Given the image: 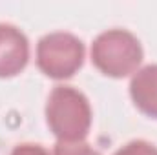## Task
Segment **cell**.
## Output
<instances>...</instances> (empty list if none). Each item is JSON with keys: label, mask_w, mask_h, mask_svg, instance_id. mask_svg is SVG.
I'll list each match as a JSON object with an SVG mask.
<instances>
[{"label": "cell", "mask_w": 157, "mask_h": 155, "mask_svg": "<svg viewBox=\"0 0 157 155\" xmlns=\"http://www.w3.org/2000/svg\"><path fill=\"white\" fill-rule=\"evenodd\" d=\"M113 155H157V148L146 141H132L119 148Z\"/></svg>", "instance_id": "52a82bcc"}, {"label": "cell", "mask_w": 157, "mask_h": 155, "mask_svg": "<svg viewBox=\"0 0 157 155\" xmlns=\"http://www.w3.org/2000/svg\"><path fill=\"white\" fill-rule=\"evenodd\" d=\"M11 155H49L40 144H20L17 146Z\"/></svg>", "instance_id": "ba28073f"}, {"label": "cell", "mask_w": 157, "mask_h": 155, "mask_svg": "<svg viewBox=\"0 0 157 155\" xmlns=\"http://www.w3.org/2000/svg\"><path fill=\"white\" fill-rule=\"evenodd\" d=\"M29 59V44L26 35L11 26L0 22V77H13L20 73Z\"/></svg>", "instance_id": "277c9868"}, {"label": "cell", "mask_w": 157, "mask_h": 155, "mask_svg": "<svg viewBox=\"0 0 157 155\" xmlns=\"http://www.w3.org/2000/svg\"><path fill=\"white\" fill-rule=\"evenodd\" d=\"M46 120L59 141H82L91 126V108L84 93L71 86H57L48 97Z\"/></svg>", "instance_id": "6da1fadb"}, {"label": "cell", "mask_w": 157, "mask_h": 155, "mask_svg": "<svg viewBox=\"0 0 157 155\" xmlns=\"http://www.w3.org/2000/svg\"><path fill=\"white\" fill-rule=\"evenodd\" d=\"M91 60L104 75L121 78L139 68L143 47L133 33L126 29H108L93 40Z\"/></svg>", "instance_id": "7a4b0ae2"}, {"label": "cell", "mask_w": 157, "mask_h": 155, "mask_svg": "<svg viewBox=\"0 0 157 155\" xmlns=\"http://www.w3.org/2000/svg\"><path fill=\"white\" fill-rule=\"evenodd\" d=\"M130 95L143 113L157 119V64L144 66L133 75Z\"/></svg>", "instance_id": "5b68a950"}, {"label": "cell", "mask_w": 157, "mask_h": 155, "mask_svg": "<svg viewBox=\"0 0 157 155\" xmlns=\"http://www.w3.org/2000/svg\"><path fill=\"white\" fill-rule=\"evenodd\" d=\"M84 62V44L71 33L55 31L39 40L37 64L51 78H70Z\"/></svg>", "instance_id": "3957f363"}, {"label": "cell", "mask_w": 157, "mask_h": 155, "mask_svg": "<svg viewBox=\"0 0 157 155\" xmlns=\"http://www.w3.org/2000/svg\"><path fill=\"white\" fill-rule=\"evenodd\" d=\"M53 155H101V153L97 150H93L90 144H86L84 141H77V142L59 141L55 144Z\"/></svg>", "instance_id": "8992f818"}]
</instances>
